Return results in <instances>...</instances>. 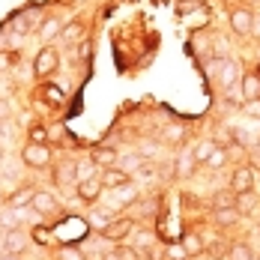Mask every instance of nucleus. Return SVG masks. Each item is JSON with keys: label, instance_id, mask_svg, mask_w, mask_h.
I'll return each instance as SVG.
<instances>
[{"label": "nucleus", "instance_id": "ddd939ff", "mask_svg": "<svg viewBox=\"0 0 260 260\" xmlns=\"http://www.w3.org/2000/svg\"><path fill=\"white\" fill-rule=\"evenodd\" d=\"M3 248H6V254H24V248H27V234L24 231H12V234H6L3 236Z\"/></svg>", "mask_w": 260, "mask_h": 260}, {"label": "nucleus", "instance_id": "4468645a", "mask_svg": "<svg viewBox=\"0 0 260 260\" xmlns=\"http://www.w3.org/2000/svg\"><path fill=\"white\" fill-rule=\"evenodd\" d=\"M33 212H39V215H51L57 212V198H54L51 191H36V198H33Z\"/></svg>", "mask_w": 260, "mask_h": 260}, {"label": "nucleus", "instance_id": "79ce46f5", "mask_svg": "<svg viewBox=\"0 0 260 260\" xmlns=\"http://www.w3.org/2000/svg\"><path fill=\"white\" fill-rule=\"evenodd\" d=\"M0 135H3V129H0Z\"/></svg>", "mask_w": 260, "mask_h": 260}, {"label": "nucleus", "instance_id": "6ab92c4d", "mask_svg": "<svg viewBox=\"0 0 260 260\" xmlns=\"http://www.w3.org/2000/svg\"><path fill=\"white\" fill-rule=\"evenodd\" d=\"M215 150H218V141H215V138H204V141H198V147H194L191 153H194L198 165H201V161H209Z\"/></svg>", "mask_w": 260, "mask_h": 260}, {"label": "nucleus", "instance_id": "ea45409f", "mask_svg": "<svg viewBox=\"0 0 260 260\" xmlns=\"http://www.w3.org/2000/svg\"><path fill=\"white\" fill-rule=\"evenodd\" d=\"M254 33H260V18H254Z\"/></svg>", "mask_w": 260, "mask_h": 260}, {"label": "nucleus", "instance_id": "2eb2a0df", "mask_svg": "<svg viewBox=\"0 0 260 260\" xmlns=\"http://www.w3.org/2000/svg\"><path fill=\"white\" fill-rule=\"evenodd\" d=\"M36 191H39V188H30V185H24V188H15V191L9 194V207H12V209L33 207V198H36Z\"/></svg>", "mask_w": 260, "mask_h": 260}, {"label": "nucleus", "instance_id": "c756f323", "mask_svg": "<svg viewBox=\"0 0 260 260\" xmlns=\"http://www.w3.org/2000/svg\"><path fill=\"white\" fill-rule=\"evenodd\" d=\"M117 168H120V171H126V174H132V171H138V168H141V156H135V153H126V156H120Z\"/></svg>", "mask_w": 260, "mask_h": 260}, {"label": "nucleus", "instance_id": "dca6fc26", "mask_svg": "<svg viewBox=\"0 0 260 260\" xmlns=\"http://www.w3.org/2000/svg\"><path fill=\"white\" fill-rule=\"evenodd\" d=\"M87 36V24L84 21H69L63 27V42L66 45H81V39Z\"/></svg>", "mask_w": 260, "mask_h": 260}, {"label": "nucleus", "instance_id": "39448f33", "mask_svg": "<svg viewBox=\"0 0 260 260\" xmlns=\"http://www.w3.org/2000/svg\"><path fill=\"white\" fill-rule=\"evenodd\" d=\"M231 30H234L236 36L254 33V12L251 9H234L231 12Z\"/></svg>", "mask_w": 260, "mask_h": 260}, {"label": "nucleus", "instance_id": "a211bd4d", "mask_svg": "<svg viewBox=\"0 0 260 260\" xmlns=\"http://www.w3.org/2000/svg\"><path fill=\"white\" fill-rule=\"evenodd\" d=\"M182 251H185V257H198L201 251H204V239H201V234H185L180 239Z\"/></svg>", "mask_w": 260, "mask_h": 260}, {"label": "nucleus", "instance_id": "b1692460", "mask_svg": "<svg viewBox=\"0 0 260 260\" xmlns=\"http://www.w3.org/2000/svg\"><path fill=\"white\" fill-rule=\"evenodd\" d=\"M212 218H215L218 228H234L236 221H239V212H236V209H215Z\"/></svg>", "mask_w": 260, "mask_h": 260}, {"label": "nucleus", "instance_id": "20e7f679", "mask_svg": "<svg viewBox=\"0 0 260 260\" xmlns=\"http://www.w3.org/2000/svg\"><path fill=\"white\" fill-rule=\"evenodd\" d=\"M60 69V54L54 51V48H42V51L36 54V60H33V72H36V78H48Z\"/></svg>", "mask_w": 260, "mask_h": 260}, {"label": "nucleus", "instance_id": "f8f14e48", "mask_svg": "<svg viewBox=\"0 0 260 260\" xmlns=\"http://www.w3.org/2000/svg\"><path fill=\"white\" fill-rule=\"evenodd\" d=\"M63 21L60 18H54V15H48V18H42L39 21V39L42 42H51V39H57V36H63Z\"/></svg>", "mask_w": 260, "mask_h": 260}, {"label": "nucleus", "instance_id": "1a4fd4ad", "mask_svg": "<svg viewBox=\"0 0 260 260\" xmlns=\"http://www.w3.org/2000/svg\"><path fill=\"white\" fill-rule=\"evenodd\" d=\"M239 93L245 102H257L260 99V72H245L242 84H239Z\"/></svg>", "mask_w": 260, "mask_h": 260}, {"label": "nucleus", "instance_id": "0eeeda50", "mask_svg": "<svg viewBox=\"0 0 260 260\" xmlns=\"http://www.w3.org/2000/svg\"><path fill=\"white\" fill-rule=\"evenodd\" d=\"M132 228H135V221H132V218H114V221H111V228H108L102 236L108 239V242H117V245H123V239L132 234Z\"/></svg>", "mask_w": 260, "mask_h": 260}, {"label": "nucleus", "instance_id": "72a5a7b5", "mask_svg": "<svg viewBox=\"0 0 260 260\" xmlns=\"http://www.w3.org/2000/svg\"><path fill=\"white\" fill-rule=\"evenodd\" d=\"M57 260H87V257H84V251H81V248H72V245H66V248L57 254Z\"/></svg>", "mask_w": 260, "mask_h": 260}, {"label": "nucleus", "instance_id": "4c0bfd02", "mask_svg": "<svg viewBox=\"0 0 260 260\" xmlns=\"http://www.w3.org/2000/svg\"><path fill=\"white\" fill-rule=\"evenodd\" d=\"M6 114H9V105H6V102H0V120H3Z\"/></svg>", "mask_w": 260, "mask_h": 260}, {"label": "nucleus", "instance_id": "bb28decb", "mask_svg": "<svg viewBox=\"0 0 260 260\" xmlns=\"http://www.w3.org/2000/svg\"><path fill=\"white\" fill-rule=\"evenodd\" d=\"M212 207L215 209H236V194L228 188V191H218L215 198H212Z\"/></svg>", "mask_w": 260, "mask_h": 260}, {"label": "nucleus", "instance_id": "f704fd0d", "mask_svg": "<svg viewBox=\"0 0 260 260\" xmlns=\"http://www.w3.org/2000/svg\"><path fill=\"white\" fill-rule=\"evenodd\" d=\"M215 54H218V60H224V54H228V39L224 36H215Z\"/></svg>", "mask_w": 260, "mask_h": 260}, {"label": "nucleus", "instance_id": "4be33fe9", "mask_svg": "<svg viewBox=\"0 0 260 260\" xmlns=\"http://www.w3.org/2000/svg\"><path fill=\"white\" fill-rule=\"evenodd\" d=\"M102 260H141V251L132 245H117L114 251H108Z\"/></svg>", "mask_w": 260, "mask_h": 260}, {"label": "nucleus", "instance_id": "412c9836", "mask_svg": "<svg viewBox=\"0 0 260 260\" xmlns=\"http://www.w3.org/2000/svg\"><path fill=\"white\" fill-rule=\"evenodd\" d=\"M99 177H102V168L93 161V156L84 158V161H78V182H84V180H99Z\"/></svg>", "mask_w": 260, "mask_h": 260}, {"label": "nucleus", "instance_id": "f03ea898", "mask_svg": "<svg viewBox=\"0 0 260 260\" xmlns=\"http://www.w3.org/2000/svg\"><path fill=\"white\" fill-rule=\"evenodd\" d=\"M21 161H24L27 168H48L51 165V150H48V144H24V150H21Z\"/></svg>", "mask_w": 260, "mask_h": 260}, {"label": "nucleus", "instance_id": "58836bf2", "mask_svg": "<svg viewBox=\"0 0 260 260\" xmlns=\"http://www.w3.org/2000/svg\"><path fill=\"white\" fill-rule=\"evenodd\" d=\"M0 260H21V257H18V254H3Z\"/></svg>", "mask_w": 260, "mask_h": 260}, {"label": "nucleus", "instance_id": "473e14b6", "mask_svg": "<svg viewBox=\"0 0 260 260\" xmlns=\"http://www.w3.org/2000/svg\"><path fill=\"white\" fill-rule=\"evenodd\" d=\"M114 194H117V201H120V204H132V201L138 198V188H132V185H123V188H117Z\"/></svg>", "mask_w": 260, "mask_h": 260}, {"label": "nucleus", "instance_id": "aec40b11", "mask_svg": "<svg viewBox=\"0 0 260 260\" xmlns=\"http://www.w3.org/2000/svg\"><path fill=\"white\" fill-rule=\"evenodd\" d=\"M194 165H198V158L191 150H182L180 156H177V177H191L194 174Z\"/></svg>", "mask_w": 260, "mask_h": 260}, {"label": "nucleus", "instance_id": "c85d7f7f", "mask_svg": "<svg viewBox=\"0 0 260 260\" xmlns=\"http://www.w3.org/2000/svg\"><path fill=\"white\" fill-rule=\"evenodd\" d=\"M48 138H51V132L45 129L42 123H33L30 126V144H48Z\"/></svg>", "mask_w": 260, "mask_h": 260}, {"label": "nucleus", "instance_id": "c9c22d12", "mask_svg": "<svg viewBox=\"0 0 260 260\" xmlns=\"http://www.w3.org/2000/svg\"><path fill=\"white\" fill-rule=\"evenodd\" d=\"M248 117H254V120H260V99L257 102H245V108H242Z\"/></svg>", "mask_w": 260, "mask_h": 260}, {"label": "nucleus", "instance_id": "7c9ffc66", "mask_svg": "<svg viewBox=\"0 0 260 260\" xmlns=\"http://www.w3.org/2000/svg\"><path fill=\"white\" fill-rule=\"evenodd\" d=\"M228 260H254V254H251L248 245L236 242V245H231V251H228Z\"/></svg>", "mask_w": 260, "mask_h": 260}, {"label": "nucleus", "instance_id": "6e6552de", "mask_svg": "<svg viewBox=\"0 0 260 260\" xmlns=\"http://www.w3.org/2000/svg\"><path fill=\"white\" fill-rule=\"evenodd\" d=\"M99 180H102V185H105V188L117 191V188H123V185H132V174H126V171H120V168H105Z\"/></svg>", "mask_w": 260, "mask_h": 260}, {"label": "nucleus", "instance_id": "423d86ee", "mask_svg": "<svg viewBox=\"0 0 260 260\" xmlns=\"http://www.w3.org/2000/svg\"><path fill=\"white\" fill-rule=\"evenodd\" d=\"M231 191L234 194H248L254 191V171L251 168H236L231 174Z\"/></svg>", "mask_w": 260, "mask_h": 260}, {"label": "nucleus", "instance_id": "a878e982", "mask_svg": "<svg viewBox=\"0 0 260 260\" xmlns=\"http://www.w3.org/2000/svg\"><path fill=\"white\" fill-rule=\"evenodd\" d=\"M111 221H114V218H111L105 209H93V212H90V224H93L99 234H105V231L111 228Z\"/></svg>", "mask_w": 260, "mask_h": 260}, {"label": "nucleus", "instance_id": "9b49d317", "mask_svg": "<svg viewBox=\"0 0 260 260\" xmlns=\"http://www.w3.org/2000/svg\"><path fill=\"white\" fill-rule=\"evenodd\" d=\"M21 221H24V212H21V209H12V207L0 209V228H3L6 234L21 231Z\"/></svg>", "mask_w": 260, "mask_h": 260}, {"label": "nucleus", "instance_id": "cd10ccee", "mask_svg": "<svg viewBox=\"0 0 260 260\" xmlns=\"http://www.w3.org/2000/svg\"><path fill=\"white\" fill-rule=\"evenodd\" d=\"M33 24H36V15H33L30 9L18 12V18H15V30H18V33H27V30H33Z\"/></svg>", "mask_w": 260, "mask_h": 260}, {"label": "nucleus", "instance_id": "f3484780", "mask_svg": "<svg viewBox=\"0 0 260 260\" xmlns=\"http://www.w3.org/2000/svg\"><path fill=\"white\" fill-rule=\"evenodd\" d=\"M93 161L99 165V168H117V161H120V153L114 150V147H99V150H93Z\"/></svg>", "mask_w": 260, "mask_h": 260}, {"label": "nucleus", "instance_id": "393cba45", "mask_svg": "<svg viewBox=\"0 0 260 260\" xmlns=\"http://www.w3.org/2000/svg\"><path fill=\"white\" fill-rule=\"evenodd\" d=\"M161 141H165V144H182V141H185V126L174 123V126L161 129Z\"/></svg>", "mask_w": 260, "mask_h": 260}, {"label": "nucleus", "instance_id": "7ed1b4c3", "mask_svg": "<svg viewBox=\"0 0 260 260\" xmlns=\"http://www.w3.org/2000/svg\"><path fill=\"white\" fill-rule=\"evenodd\" d=\"M212 72H215V78H218V84L224 87V90H234V84L239 81V66H236L234 60H212Z\"/></svg>", "mask_w": 260, "mask_h": 260}, {"label": "nucleus", "instance_id": "e433bc0d", "mask_svg": "<svg viewBox=\"0 0 260 260\" xmlns=\"http://www.w3.org/2000/svg\"><path fill=\"white\" fill-rule=\"evenodd\" d=\"M78 57H81V60H87V57H90V45H84V42H81V45H78Z\"/></svg>", "mask_w": 260, "mask_h": 260}, {"label": "nucleus", "instance_id": "f257e3e1", "mask_svg": "<svg viewBox=\"0 0 260 260\" xmlns=\"http://www.w3.org/2000/svg\"><path fill=\"white\" fill-rule=\"evenodd\" d=\"M54 185L66 198H78V161H60L54 165Z\"/></svg>", "mask_w": 260, "mask_h": 260}, {"label": "nucleus", "instance_id": "a19ab883", "mask_svg": "<svg viewBox=\"0 0 260 260\" xmlns=\"http://www.w3.org/2000/svg\"><path fill=\"white\" fill-rule=\"evenodd\" d=\"M0 165H3V147H0Z\"/></svg>", "mask_w": 260, "mask_h": 260}, {"label": "nucleus", "instance_id": "9d476101", "mask_svg": "<svg viewBox=\"0 0 260 260\" xmlns=\"http://www.w3.org/2000/svg\"><path fill=\"white\" fill-rule=\"evenodd\" d=\"M102 194H105L102 180H84V182H78V198L84 201V204H96Z\"/></svg>", "mask_w": 260, "mask_h": 260}, {"label": "nucleus", "instance_id": "2f4dec72", "mask_svg": "<svg viewBox=\"0 0 260 260\" xmlns=\"http://www.w3.org/2000/svg\"><path fill=\"white\" fill-rule=\"evenodd\" d=\"M228 156H231V153H228L224 147H218V150L212 153V158H209L207 165H209V168H212V171H221V168L228 165Z\"/></svg>", "mask_w": 260, "mask_h": 260}, {"label": "nucleus", "instance_id": "5701e85b", "mask_svg": "<svg viewBox=\"0 0 260 260\" xmlns=\"http://www.w3.org/2000/svg\"><path fill=\"white\" fill-rule=\"evenodd\" d=\"M257 209V194L248 191V194H236V212L239 215H251Z\"/></svg>", "mask_w": 260, "mask_h": 260}]
</instances>
